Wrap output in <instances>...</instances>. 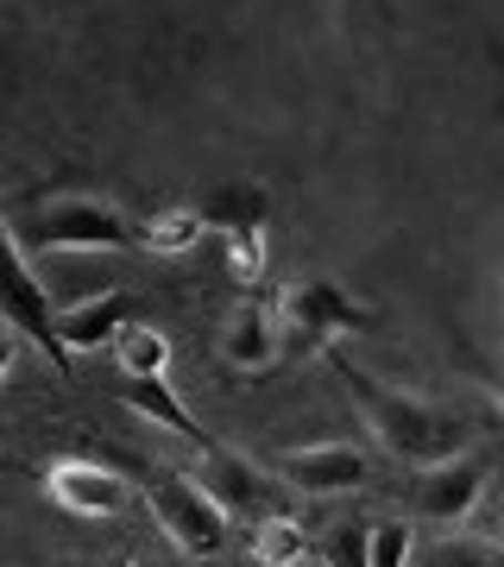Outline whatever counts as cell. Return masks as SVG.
Returning <instances> with one entry per match:
<instances>
[{
    "label": "cell",
    "mask_w": 504,
    "mask_h": 567,
    "mask_svg": "<svg viewBox=\"0 0 504 567\" xmlns=\"http://www.w3.org/2000/svg\"><path fill=\"white\" fill-rule=\"evenodd\" d=\"M328 360L341 372V385L353 391V404H360V416L372 423V435L384 442V454H398L403 466H435V461L466 454V442H473L466 416H448V410L423 404V398H410V391L384 385V379L360 372L353 360H341L335 347H328Z\"/></svg>",
    "instance_id": "obj_1"
},
{
    "label": "cell",
    "mask_w": 504,
    "mask_h": 567,
    "mask_svg": "<svg viewBox=\"0 0 504 567\" xmlns=\"http://www.w3.org/2000/svg\"><path fill=\"white\" fill-rule=\"evenodd\" d=\"M20 240L39 246V252H63V246H82V252H121V246H140L133 221L107 196H44V203L25 208L20 221Z\"/></svg>",
    "instance_id": "obj_2"
},
{
    "label": "cell",
    "mask_w": 504,
    "mask_h": 567,
    "mask_svg": "<svg viewBox=\"0 0 504 567\" xmlns=\"http://www.w3.org/2000/svg\"><path fill=\"white\" fill-rule=\"evenodd\" d=\"M372 309L353 303L335 278H302L278 297V334H284V360H316L341 334H366Z\"/></svg>",
    "instance_id": "obj_3"
},
{
    "label": "cell",
    "mask_w": 504,
    "mask_h": 567,
    "mask_svg": "<svg viewBox=\"0 0 504 567\" xmlns=\"http://www.w3.org/2000/svg\"><path fill=\"white\" fill-rule=\"evenodd\" d=\"M0 322L20 328L25 341L39 347L44 360L70 379V347L58 341V297H51V290H44V278L32 271L20 227L7 221V215H0Z\"/></svg>",
    "instance_id": "obj_4"
},
{
    "label": "cell",
    "mask_w": 504,
    "mask_h": 567,
    "mask_svg": "<svg viewBox=\"0 0 504 567\" xmlns=\"http://www.w3.org/2000/svg\"><path fill=\"white\" fill-rule=\"evenodd\" d=\"M145 505H152L164 536L177 543V555H189V561H215L227 548V511L189 473H152L145 480Z\"/></svg>",
    "instance_id": "obj_5"
},
{
    "label": "cell",
    "mask_w": 504,
    "mask_h": 567,
    "mask_svg": "<svg viewBox=\"0 0 504 567\" xmlns=\"http://www.w3.org/2000/svg\"><path fill=\"white\" fill-rule=\"evenodd\" d=\"M39 486L44 498L58 511H70V517H121L126 505H133V480L126 473H114V466H101V461H51L39 473Z\"/></svg>",
    "instance_id": "obj_6"
},
{
    "label": "cell",
    "mask_w": 504,
    "mask_h": 567,
    "mask_svg": "<svg viewBox=\"0 0 504 567\" xmlns=\"http://www.w3.org/2000/svg\"><path fill=\"white\" fill-rule=\"evenodd\" d=\"M485 498V466L473 454H454V461H435V466H416V486H410V505L416 517L435 529H461Z\"/></svg>",
    "instance_id": "obj_7"
},
{
    "label": "cell",
    "mask_w": 504,
    "mask_h": 567,
    "mask_svg": "<svg viewBox=\"0 0 504 567\" xmlns=\"http://www.w3.org/2000/svg\"><path fill=\"white\" fill-rule=\"evenodd\" d=\"M271 473L284 486L309 492V498H335V492H360L372 480V461L353 442H316V447H284Z\"/></svg>",
    "instance_id": "obj_8"
},
{
    "label": "cell",
    "mask_w": 504,
    "mask_h": 567,
    "mask_svg": "<svg viewBox=\"0 0 504 567\" xmlns=\"http://www.w3.org/2000/svg\"><path fill=\"white\" fill-rule=\"evenodd\" d=\"M196 486L215 498V505L227 511V517H271V505H278V492H271V480H265L253 461H240V454H227V447H208V461H202Z\"/></svg>",
    "instance_id": "obj_9"
},
{
    "label": "cell",
    "mask_w": 504,
    "mask_h": 567,
    "mask_svg": "<svg viewBox=\"0 0 504 567\" xmlns=\"http://www.w3.org/2000/svg\"><path fill=\"white\" fill-rule=\"evenodd\" d=\"M284 360L278 309L265 303H234L222 322V365L227 372H271Z\"/></svg>",
    "instance_id": "obj_10"
},
{
    "label": "cell",
    "mask_w": 504,
    "mask_h": 567,
    "mask_svg": "<svg viewBox=\"0 0 504 567\" xmlns=\"http://www.w3.org/2000/svg\"><path fill=\"white\" fill-rule=\"evenodd\" d=\"M133 322V297L126 290H95V297H76V303H58V341L70 353H95V347H114V334Z\"/></svg>",
    "instance_id": "obj_11"
},
{
    "label": "cell",
    "mask_w": 504,
    "mask_h": 567,
    "mask_svg": "<svg viewBox=\"0 0 504 567\" xmlns=\"http://www.w3.org/2000/svg\"><path fill=\"white\" fill-rule=\"evenodd\" d=\"M126 410H140V416H152L158 429H171V435H183V442H196L202 454H208V447H222L208 429L196 423V416H189V410H183V398L164 385V379H126Z\"/></svg>",
    "instance_id": "obj_12"
},
{
    "label": "cell",
    "mask_w": 504,
    "mask_h": 567,
    "mask_svg": "<svg viewBox=\"0 0 504 567\" xmlns=\"http://www.w3.org/2000/svg\"><path fill=\"white\" fill-rule=\"evenodd\" d=\"M202 221L222 227V234H240V227H265V215H271V203H265L259 183H222V189H208L202 196Z\"/></svg>",
    "instance_id": "obj_13"
},
{
    "label": "cell",
    "mask_w": 504,
    "mask_h": 567,
    "mask_svg": "<svg viewBox=\"0 0 504 567\" xmlns=\"http://www.w3.org/2000/svg\"><path fill=\"white\" fill-rule=\"evenodd\" d=\"M133 234H140L145 252H164V259H177V252H189V246L208 234V221H202V208H158V215H145V221H133Z\"/></svg>",
    "instance_id": "obj_14"
},
{
    "label": "cell",
    "mask_w": 504,
    "mask_h": 567,
    "mask_svg": "<svg viewBox=\"0 0 504 567\" xmlns=\"http://www.w3.org/2000/svg\"><path fill=\"white\" fill-rule=\"evenodd\" d=\"M114 360H121L126 379H164L171 372V334L152 322H126L114 334Z\"/></svg>",
    "instance_id": "obj_15"
},
{
    "label": "cell",
    "mask_w": 504,
    "mask_h": 567,
    "mask_svg": "<svg viewBox=\"0 0 504 567\" xmlns=\"http://www.w3.org/2000/svg\"><path fill=\"white\" fill-rule=\"evenodd\" d=\"M246 543H253V561H265V567H297L302 555H309L302 524H297V517H284V511L259 517V524L246 529Z\"/></svg>",
    "instance_id": "obj_16"
},
{
    "label": "cell",
    "mask_w": 504,
    "mask_h": 567,
    "mask_svg": "<svg viewBox=\"0 0 504 567\" xmlns=\"http://www.w3.org/2000/svg\"><path fill=\"white\" fill-rule=\"evenodd\" d=\"M416 567H504V543L448 529L442 543H429V555H416Z\"/></svg>",
    "instance_id": "obj_17"
},
{
    "label": "cell",
    "mask_w": 504,
    "mask_h": 567,
    "mask_svg": "<svg viewBox=\"0 0 504 567\" xmlns=\"http://www.w3.org/2000/svg\"><path fill=\"white\" fill-rule=\"evenodd\" d=\"M322 561L328 567H372V524L341 517V524L322 536Z\"/></svg>",
    "instance_id": "obj_18"
},
{
    "label": "cell",
    "mask_w": 504,
    "mask_h": 567,
    "mask_svg": "<svg viewBox=\"0 0 504 567\" xmlns=\"http://www.w3.org/2000/svg\"><path fill=\"white\" fill-rule=\"evenodd\" d=\"M222 240H227L234 284H259L265 278V227H240V234H222Z\"/></svg>",
    "instance_id": "obj_19"
},
{
    "label": "cell",
    "mask_w": 504,
    "mask_h": 567,
    "mask_svg": "<svg viewBox=\"0 0 504 567\" xmlns=\"http://www.w3.org/2000/svg\"><path fill=\"white\" fill-rule=\"evenodd\" d=\"M410 548H416V529L403 517H379L372 524V567H410Z\"/></svg>",
    "instance_id": "obj_20"
},
{
    "label": "cell",
    "mask_w": 504,
    "mask_h": 567,
    "mask_svg": "<svg viewBox=\"0 0 504 567\" xmlns=\"http://www.w3.org/2000/svg\"><path fill=\"white\" fill-rule=\"evenodd\" d=\"M20 341H25L20 328H7V322H0V379L13 372V360H20Z\"/></svg>",
    "instance_id": "obj_21"
},
{
    "label": "cell",
    "mask_w": 504,
    "mask_h": 567,
    "mask_svg": "<svg viewBox=\"0 0 504 567\" xmlns=\"http://www.w3.org/2000/svg\"><path fill=\"white\" fill-rule=\"evenodd\" d=\"M101 567H140V561H133V555H126V548H121V555H107V561H101Z\"/></svg>",
    "instance_id": "obj_22"
},
{
    "label": "cell",
    "mask_w": 504,
    "mask_h": 567,
    "mask_svg": "<svg viewBox=\"0 0 504 567\" xmlns=\"http://www.w3.org/2000/svg\"><path fill=\"white\" fill-rule=\"evenodd\" d=\"M498 517H504V505H498Z\"/></svg>",
    "instance_id": "obj_23"
},
{
    "label": "cell",
    "mask_w": 504,
    "mask_h": 567,
    "mask_svg": "<svg viewBox=\"0 0 504 567\" xmlns=\"http://www.w3.org/2000/svg\"><path fill=\"white\" fill-rule=\"evenodd\" d=\"M0 466H7V461H0Z\"/></svg>",
    "instance_id": "obj_24"
}]
</instances>
